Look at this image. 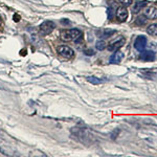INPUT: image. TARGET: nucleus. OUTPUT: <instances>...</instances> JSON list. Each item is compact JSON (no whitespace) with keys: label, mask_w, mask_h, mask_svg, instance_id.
Segmentation results:
<instances>
[{"label":"nucleus","mask_w":157,"mask_h":157,"mask_svg":"<svg viewBox=\"0 0 157 157\" xmlns=\"http://www.w3.org/2000/svg\"><path fill=\"white\" fill-rule=\"evenodd\" d=\"M95 47H97L98 50H104L107 47V43L104 41V40H98L97 44H95Z\"/></svg>","instance_id":"nucleus-13"},{"label":"nucleus","mask_w":157,"mask_h":157,"mask_svg":"<svg viewBox=\"0 0 157 157\" xmlns=\"http://www.w3.org/2000/svg\"><path fill=\"white\" fill-rule=\"evenodd\" d=\"M19 16H16V15H15V21H19Z\"/></svg>","instance_id":"nucleus-18"},{"label":"nucleus","mask_w":157,"mask_h":157,"mask_svg":"<svg viewBox=\"0 0 157 157\" xmlns=\"http://www.w3.org/2000/svg\"><path fill=\"white\" fill-rule=\"evenodd\" d=\"M125 42H126V40H125V38H124V37L117 38V39L114 40V41H112L110 44L108 45V50H109V52H116V50L120 49L121 47L125 44Z\"/></svg>","instance_id":"nucleus-4"},{"label":"nucleus","mask_w":157,"mask_h":157,"mask_svg":"<svg viewBox=\"0 0 157 157\" xmlns=\"http://www.w3.org/2000/svg\"><path fill=\"white\" fill-rule=\"evenodd\" d=\"M58 54L61 55L62 57L66 58V59H71L75 57V50L71 47L67 46V45H61L58 47Z\"/></svg>","instance_id":"nucleus-2"},{"label":"nucleus","mask_w":157,"mask_h":157,"mask_svg":"<svg viewBox=\"0 0 157 157\" xmlns=\"http://www.w3.org/2000/svg\"><path fill=\"white\" fill-rule=\"evenodd\" d=\"M145 16L147 18L149 19H156L157 18V9L154 6H150V7H147L145 10Z\"/></svg>","instance_id":"nucleus-8"},{"label":"nucleus","mask_w":157,"mask_h":157,"mask_svg":"<svg viewBox=\"0 0 157 157\" xmlns=\"http://www.w3.org/2000/svg\"><path fill=\"white\" fill-rule=\"evenodd\" d=\"M86 55H94V52H93V50H87V52H86Z\"/></svg>","instance_id":"nucleus-17"},{"label":"nucleus","mask_w":157,"mask_h":157,"mask_svg":"<svg viewBox=\"0 0 157 157\" xmlns=\"http://www.w3.org/2000/svg\"><path fill=\"white\" fill-rule=\"evenodd\" d=\"M146 21H147L146 16H139L138 18L136 19V23L139 24V25H143V24H145V23H146Z\"/></svg>","instance_id":"nucleus-15"},{"label":"nucleus","mask_w":157,"mask_h":157,"mask_svg":"<svg viewBox=\"0 0 157 157\" xmlns=\"http://www.w3.org/2000/svg\"><path fill=\"white\" fill-rule=\"evenodd\" d=\"M115 33L116 32L114 29H102L101 32H98V34L100 35V37L108 38V37H111L112 35H114Z\"/></svg>","instance_id":"nucleus-11"},{"label":"nucleus","mask_w":157,"mask_h":157,"mask_svg":"<svg viewBox=\"0 0 157 157\" xmlns=\"http://www.w3.org/2000/svg\"><path fill=\"white\" fill-rule=\"evenodd\" d=\"M147 33L151 36H157V24H151L147 27Z\"/></svg>","instance_id":"nucleus-12"},{"label":"nucleus","mask_w":157,"mask_h":157,"mask_svg":"<svg viewBox=\"0 0 157 157\" xmlns=\"http://www.w3.org/2000/svg\"><path fill=\"white\" fill-rule=\"evenodd\" d=\"M116 18H117L120 21H126L128 18V11L125 6L118 7L116 10Z\"/></svg>","instance_id":"nucleus-7"},{"label":"nucleus","mask_w":157,"mask_h":157,"mask_svg":"<svg viewBox=\"0 0 157 157\" xmlns=\"http://www.w3.org/2000/svg\"><path fill=\"white\" fill-rule=\"evenodd\" d=\"M55 27L56 24L52 21H44L40 25V33H41L43 36H46V35L50 34L55 29Z\"/></svg>","instance_id":"nucleus-3"},{"label":"nucleus","mask_w":157,"mask_h":157,"mask_svg":"<svg viewBox=\"0 0 157 157\" xmlns=\"http://www.w3.org/2000/svg\"><path fill=\"white\" fill-rule=\"evenodd\" d=\"M118 1L121 2L123 6H130L131 3L133 2V0H118Z\"/></svg>","instance_id":"nucleus-16"},{"label":"nucleus","mask_w":157,"mask_h":157,"mask_svg":"<svg viewBox=\"0 0 157 157\" xmlns=\"http://www.w3.org/2000/svg\"><path fill=\"white\" fill-rule=\"evenodd\" d=\"M0 24H1V18H0Z\"/></svg>","instance_id":"nucleus-19"},{"label":"nucleus","mask_w":157,"mask_h":157,"mask_svg":"<svg viewBox=\"0 0 157 157\" xmlns=\"http://www.w3.org/2000/svg\"><path fill=\"white\" fill-rule=\"evenodd\" d=\"M87 81L89 83H91V84H93V85H98V84H101V83H102V80H100V78H98L95 77L87 78Z\"/></svg>","instance_id":"nucleus-14"},{"label":"nucleus","mask_w":157,"mask_h":157,"mask_svg":"<svg viewBox=\"0 0 157 157\" xmlns=\"http://www.w3.org/2000/svg\"><path fill=\"white\" fill-rule=\"evenodd\" d=\"M124 59V54L120 50H116L114 52V54L112 55V57L110 58V63H112V64H117V63H120L121 60Z\"/></svg>","instance_id":"nucleus-9"},{"label":"nucleus","mask_w":157,"mask_h":157,"mask_svg":"<svg viewBox=\"0 0 157 157\" xmlns=\"http://www.w3.org/2000/svg\"><path fill=\"white\" fill-rule=\"evenodd\" d=\"M146 6H147V1L135 2V4H134V6H133V13H134V14H137V13L140 12Z\"/></svg>","instance_id":"nucleus-10"},{"label":"nucleus","mask_w":157,"mask_h":157,"mask_svg":"<svg viewBox=\"0 0 157 157\" xmlns=\"http://www.w3.org/2000/svg\"><path fill=\"white\" fill-rule=\"evenodd\" d=\"M146 46H147V38L145 36H138L136 38L135 42H134V47L136 49L141 52V50L146 48Z\"/></svg>","instance_id":"nucleus-5"},{"label":"nucleus","mask_w":157,"mask_h":157,"mask_svg":"<svg viewBox=\"0 0 157 157\" xmlns=\"http://www.w3.org/2000/svg\"><path fill=\"white\" fill-rule=\"evenodd\" d=\"M81 37H82V32L77 29L62 30L60 34V39L64 42L77 41V40L80 39Z\"/></svg>","instance_id":"nucleus-1"},{"label":"nucleus","mask_w":157,"mask_h":157,"mask_svg":"<svg viewBox=\"0 0 157 157\" xmlns=\"http://www.w3.org/2000/svg\"><path fill=\"white\" fill-rule=\"evenodd\" d=\"M140 59L143 61H146V62L154 61V59H155V52H153L152 50H141Z\"/></svg>","instance_id":"nucleus-6"}]
</instances>
